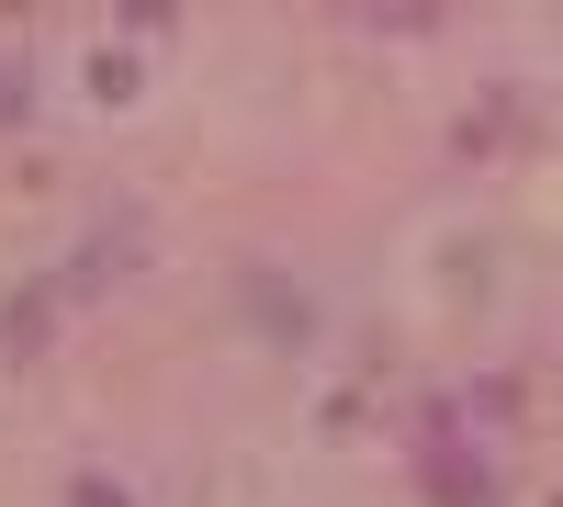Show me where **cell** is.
<instances>
[{
	"instance_id": "7a4b0ae2",
	"label": "cell",
	"mask_w": 563,
	"mask_h": 507,
	"mask_svg": "<svg viewBox=\"0 0 563 507\" xmlns=\"http://www.w3.org/2000/svg\"><path fill=\"white\" fill-rule=\"evenodd\" d=\"M0 124H23V68H0Z\"/></svg>"
},
{
	"instance_id": "3957f363",
	"label": "cell",
	"mask_w": 563,
	"mask_h": 507,
	"mask_svg": "<svg viewBox=\"0 0 563 507\" xmlns=\"http://www.w3.org/2000/svg\"><path fill=\"white\" fill-rule=\"evenodd\" d=\"M79 507H124V485H102V474H79Z\"/></svg>"
},
{
	"instance_id": "6da1fadb",
	"label": "cell",
	"mask_w": 563,
	"mask_h": 507,
	"mask_svg": "<svg viewBox=\"0 0 563 507\" xmlns=\"http://www.w3.org/2000/svg\"><path fill=\"white\" fill-rule=\"evenodd\" d=\"M417 485H429L440 507H496V474H485V451H462L451 429H429V451H417Z\"/></svg>"
}]
</instances>
